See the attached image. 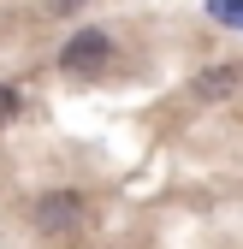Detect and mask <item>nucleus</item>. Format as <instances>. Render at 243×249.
Returning a JSON list of instances; mask_svg holds the SVG:
<instances>
[{
	"label": "nucleus",
	"instance_id": "obj_1",
	"mask_svg": "<svg viewBox=\"0 0 243 249\" xmlns=\"http://www.w3.org/2000/svg\"><path fill=\"white\" fill-rule=\"evenodd\" d=\"M30 226L48 243H77L89 231V196L83 190H42L36 208H30Z\"/></svg>",
	"mask_w": 243,
	"mask_h": 249
},
{
	"label": "nucleus",
	"instance_id": "obj_2",
	"mask_svg": "<svg viewBox=\"0 0 243 249\" xmlns=\"http://www.w3.org/2000/svg\"><path fill=\"white\" fill-rule=\"evenodd\" d=\"M107 66H113V36H107L101 24L71 30L66 48H59V71H66V77H101Z\"/></svg>",
	"mask_w": 243,
	"mask_h": 249
},
{
	"label": "nucleus",
	"instance_id": "obj_3",
	"mask_svg": "<svg viewBox=\"0 0 243 249\" xmlns=\"http://www.w3.org/2000/svg\"><path fill=\"white\" fill-rule=\"evenodd\" d=\"M237 89H243V66H231V59L196 71V95L202 101H226V95H237Z\"/></svg>",
	"mask_w": 243,
	"mask_h": 249
},
{
	"label": "nucleus",
	"instance_id": "obj_4",
	"mask_svg": "<svg viewBox=\"0 0 243 249\" xmlns=\"http://www.w3.org/2000/svg\"><path fill=\"white\" fill-rule=\"evenodd\" d=\"M18 113H24L18 89H12V83H0V131H12V124H18Z\"/></svg>",
	"mask_w": 243,
	"mask_h": 249
},
{
	"label": "nucleus",
	"instance_id": "obj_5",
	"mask_svg": "<svg viewBox=\"0 0 243 249\" xmlns=\"http://www.w3.org/2000/svg\"><path fill=\"white\" fill-rule=\"evenodd\" d=\"M208 12H214V18H226L231 30H243V0H208Z\"/></svg>",
	"mask_w": 243,
	"mask_h": 249
},
{
	"label": "nucleus",
	"instance_id": "obj_6",
	"mask_svg": "<svg viewBox=\"0 0 243 249\" xmlns=\"http://www.w3.org/2000/svg\"><path fill=\"white\" fill-rule=\"evenodd\" d=\"M71 6H83V0H53V12H71Z\"/></svg>",
	"mask_w": 243,
	"mask_h": 249
}]
</instances>
